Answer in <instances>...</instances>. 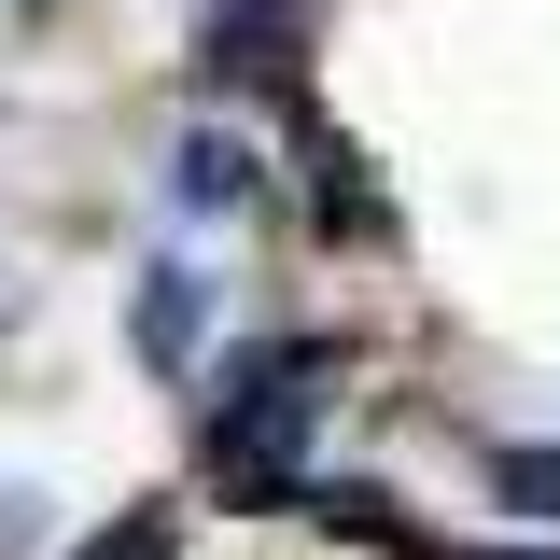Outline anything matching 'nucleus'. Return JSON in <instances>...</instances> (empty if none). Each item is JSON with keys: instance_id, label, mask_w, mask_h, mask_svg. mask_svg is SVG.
<instances>
[{"instance_id": "1", "label": "nucleus", "mask_w": 560, "mask_h": 560, "mask_svg": "<svg viewBox=\"0 0 560 560\" xmlns=\"http://www.w3.org/2000/svg\"><path fill=\"white\" fill-rule=\"evenodd\" d=\"M337 378H350V337L210 350V378H197V490H210V504H308Z\"/></svg>"}, {"instance_id": "2", "label": "nucleus", "mask_w": 560, "mask_h": 560, "mask_svg": "<svg viewBox=\"0 0 560 560\" xmlns=\"http://www.w3.org/2000/svg\"><path fill=\"white\" fill-rule=\"evenodd\" d=\"M210 350H224V267H197L183 238H154L127 267V364L154 378V393H197Z\"/></svg>"}, {"instance_id": "3", "label": "nucleus", "mask_w": 560, "mask_h": 560, "mask_svg": "<svg viewBox=\"0 0 560 560\" xmlns=\"http://www.w3.org/2000/svg\"><path fill=\"white\" fill-rule=\"evenodd\" d=\"M267 210V140L224 127V113H197V127L154 140V224L168 238H210V224H253Z\"/></svg>"}, {"instance_id": "4", "label": "nucleus", "mask_w": 560, "mask_h": 560, "mask_svg": "<svg viewBox=\"0 0 560 560\" xmlns=\"http://www.w3.org/2000/svg\"><path fill=\"white\" fill-rule=\"evenodd\" d=\"M308 0H197V70L210 84H294Z\"/></svg>"}, {"instance_id": "5", "label": "nucleus", "mask_w": 560, "mask_h": 560, "mask_svg": "<svg viewBox=\"0 0 560 560\" xmlns=\"http://www.w3.org/2000/svg\"><path fill=\"white\" fill-rule=\"evenodd\" d=\"M477 490L504 504V518L560 533V434H477Z\"/></svg>"}, {"instance_id": "6", "label": "nucleus", "mask_w": 560, "mask_h": 560, "mask_svg": "<svg viewBox=\"0 0 560 560\" xmlns=\"http://www.w3.org/2000/svg\"><path fill=\"white\" fill-rule=\"evenodd\" d=\"M308 210H323L337 238H378V224H393V197L364 183V154H350V140H308Z\"/></svg>"}, {"instance_id": "7", "label": "nucleus", "mask_w": 560, "mask_h": 560, "mask_svg": "<svg viewBox=\"0 0 560 560\" xmlns=\"http://www.w3.org/2000/svg\"><path fill=\"white\" fill-rule=\"evenodd\" d=\"M57 518H70L57 477H0V560H43V547H57Z\"/></svg>"}, {"instance_id": "8", "label": "nucleus", "mask_w": 560, "mask_h": 560, "mask_svg": "<svg viewBox=\"0 0 560 560\" xmlns=\"http://www.w3.org/2000/svg\"><path fill=\"white\" fill-rule=\"evenodd\" d=\"M70 560H183V504H140V518H113L98 547H70Z\"/></svg>"}, {"instance_id": "9", "label": "nucleus", "mask_w": 560, "mask_h": 560, "mask_svg": "<svg viewBox=\"0 0 560 560\" xmlns=\"http://www.w3.org/2000/svg\"><path fill=\"white\" fill-rule=\"evenodd\" d=\"M14 308H28V280H14V267H0V323H14Z\"/></svg>"}, {"instance_id": "10", "label": "nucleus", "mask_w": 560, "mask_h": 560, "mask_svg": "<svg viewBox=\"0 0 560 560\" xmlns=\"http://www.w3.org/2000/svg\"><path fill=\"white\" fill-rule=\"evenodd\" d=\"M0 14H28V0H0Z\"/></svg>"}]
</instances>
